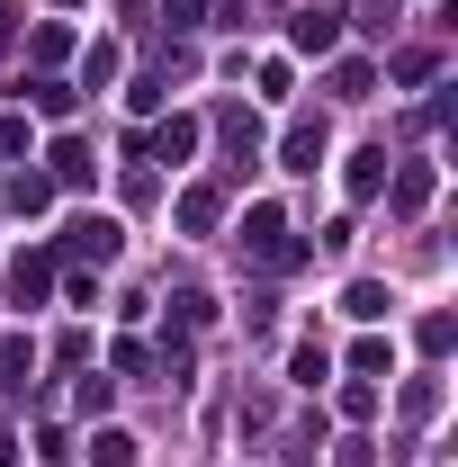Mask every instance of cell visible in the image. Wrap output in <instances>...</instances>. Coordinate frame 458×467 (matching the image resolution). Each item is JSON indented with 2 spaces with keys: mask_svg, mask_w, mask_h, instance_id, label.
<instances>
[{
  "mask_svg": "<svg viewBox=\"0 0 458 467\" xmlns=\"http://www.w3.org/2000/svg\"><path fill=\"white\" fill-rule=\"evenodd\" d=\"M324 378H333V359H324V350L306 342V350H297V387H324Z\"/></svg>",
  "mask_w": 458,
  "mask_h": 467,
  "instance_id": "obj_11",
  "label": "cell"
},
{
  "mask_svg": "<svg viewBox=\"0 0 458 467\" xmlns=\"http://www.w3.org/2000/svg\"><path fill=\"white\" fill-rule=\"evenodd\" d=\"M198 9H207V0H172V27H198Z\"/></svg>",
  "mask_w": 458,
  "mask_h": 467,
  "instance_id": "obj_14",
  "label": "cell"
},
{
  "mask_svg": "<svg viewBox=\"0 0 458 467\" xmlns=\"http://www.w3.org/2000/svg\"><path fill=\"white\" fill-rule=\"evenodd\" d=\"M55 171L72 180V189H90V153H81V144H63V153H55Z\"/></svg>",
  "mask_w": 458,
  "mask_h": 467,
  "instance_id": "obj_12",
  "label": "cell"
},
{
  "mask_svg": "<svg viewBox=\"0 0 458 467\" xmlns=\"http://www.w3.org/2000/svg\"><path fill=\"white\" fill-rule=\"evenodd\" d=\"M46 279H55V261H46V252H36V261H18V270H9L18 306H36V296H46Z\"/></svg>",
  "mask_w": 458,
  "mask_h": 467,
  "instance_id": "obj_3",
  "label": "cell"
},
{
  "mask_svg": "<svg viewBox=\"0 0 458 467\" xmlns=\"http://www.w3.org/2000/svg\"><path fill=\"white\" fill-rule=\"evenodd\" d=\"M324 162V126H287V171H315Z\"/></svg>",
  "mask_w": 458,
  "mask_h": 467,
  "instance_id": "obj_2",
  "label": "cell"
},
{
  "mask_svg": "<svg viewBox=\"0 0 458 467\" xmlns=\"http://www.w3.org/2000/svg\"><path fill=\"white\" fill-rule=\"evenodd\" d=\"M72 234H81V252H99V261L117 252V225H109V216H90V225H72Z\"/></svg>",
  "mask_w": 458,
  "mask_h": 467,
  "instance_id": "obj_10",
  "label": "cell"
},
{
  "mask_svg": "<svg viewBox=\"0 0 458 467\" xmlns=\"http://www.w3.org/2000/svg\"><path fill=\"white\" fill-rule=\"evenodd\" d=\"M18 368H27V342H0V387H18Z\"/></svg>",
  "mask_w": 458,
  "mask_h": 467,
  "instance_id": "obj_13",
  "label": "cell"
},
{
  "mask_svg": "<svg viewBox=\"0 0 458 467\" xmlns=\"http://www.w3.org/2000/svg\"><path fill=\"white\" fill-rule=\"evenodd\" d=\"M9 207H18V216H36V207H46V180L18 171V180H9Z\"/></svg>",
  "mask_w": 458,
  "mask_h": 467,
  "instance_id": "obj_9",
  "label": "cell"
},
{
  "mask_svg": "<svg viewBox=\"0 0 458 467\" xmlns=\"http://www.w3.org/2000/svg\"><path fill=\"white\" fill-rule=\"evenodd\" d=\"M387 189V153H350V198H378Z\"/></svg>",
  "mask_w": 458,
  "mask_h": 467,
  "instance_id": "obj_4",
  "label": "cell"
},
{
  "mask_svg": "<svg viewBox=\"0 0 458 467\" xmlns=\"http://www.w3.org/2000/svg\"><path fill=\"white\" fill-rule=\"evenodd\" d=\"M81 81L109 90V81H117V46H90V55H81Z\"/></svg>",
  "mask_w": 458,
  "mask_h": 467,
  "instance_id": "obj_7",
  "label": "cell"
},
{
  "mask_svg": "<svg viewBox=\"0 0 458 467\" xmlns=\"http://www.w3.org/2000/svg\"><path fill=\"white\" fill-rule=\"evenodd\" d=\"M180 225H189V234L216 225V189H189V198H180Z\"/></svg>",
  "mask_w": 458,
  "mask_h": 467,
  "instance_id": "obj_6",
  "label": "cell"
},
{
  "mask_svg": "<svg viewBox=\"0 0 458 467\" xmlns=\"http://www.w3.org/2000/svg\"><path fill=\"white\" fill-rule=\"evenodd\" d=\"M333 36H342V18H333V9H306V18H297V46H306V55H324Z\"/></svg>",
  "mask_w": 458,
  "mask_h": 467,
  "instance_id": "obj_1",
  "label": "cell"
},
{
  "mask_svg": "<svg viewBox=\"0 0 458 467\" xmlns=\"http://www.w3.org/2000/svg\"><path fill=\"white\" fill-rule=\"evenodd\" d=\"M189 144H198V117H172V126H162V135H153V162H180V153H189Z\"/></svg>",
  "mask_w": 458,
  "mask_h": 467,
  "instance_id": "obj_5",
  "label": "cell"
},
{
  "mask_svg": "<svg viewBox=\"0 0 458 467\" xmlns=\"http://www.w3.org/2000/svg\"><path fill=\"white\" fill-rule=\"evenodd\" d=\"M90 459H99V467H135V441H126V431H99Z\"/></svg>",
  "mask_w": 458,
  "mask_h": 467,
  "instance_id": "obj_8",
  "label": "cell"
}]
</instances>
